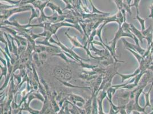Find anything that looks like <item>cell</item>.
Returning a JSON list of instances; mask_svg holds the SVG:
<instances>
[{"instance_id": "cell-1", "label": "cell", "mask_w": 153, "mask_h": 114, "mask_svg": "<svg viewBox=\"0 0 153 114\" xmlns=\"http://www.w3.org/2000/svg\"><path fill=\"white\" fill-rule=\"evenodd\" d=\"M123 41L124 42V44L126 45V46L128 47V48H130L132 50H133L135 52L138 53L139 54H140L141 56H143L146 50L142 48L141 46H138L136 45H133L131 43H129L128 42H127L126 40L123 39Z\"/></svg>"}, {"instance_id": "cell-2", "label": "cell", "mask_w": 153, "mask_h": 114, "mask_svg": "<svg viewBox=\"0 0 153 114\" xmlns=\"http://www.w3.org/2000/svg\"><path fill=\"white\" fill-rule=\"evenodd\" d=\"M130 30L139 39V41L141 42V43H143V39H146V37L143 36V34L142 33V31H140L139 30L137 29L132 23L130 24Z\"/></svg>"}, {"instance_id": "cell-3", "label": "cell", "mask_w": 153, "mask_h": 114, "mask_svg": "<svg viewBox=\"0 0 153 114\" xmlns=\"http://www.w3.org/2000/svg\"><path fill=\"white\" fill-rule=\"evenodd\" d=\"M153 87V83H152V86H151V87H150V89H149V91H148V93H145V98H146V105H145V107H148V106L150 107H152V106H151V104H150V103L149 96H150V91H151V90H152Z\"/></svg>"}, {"instance_id": "cell-4", "label": "cell", "mask_w": 153, "mask_h": 114, "mask_svg": "<svg viewBox=\"0 0 153 114\" xmlns=\"http://www.w3.org/2000/svg\"><path fill=\"white\" fill-rule=\"evenodd\" d=\"M135 19H136L138 20V21L141 24V31H143L146 29L145 27V19H143L142 18H141L139 16V14H137L136 17L135 18Z\"/></svg>"}, {"instance_id": "cell-5", "label": "cell", "mask_w": 153, "mask_h": 114, "mask_svg": "<svg viewBox=\"0 0 153 114\" xmlns=\"http://www.w3.org/2000/svg\"><path fill=\"white\" fill-rule=\"evenodd\" d=\"M153 28H152V26H150L147 29H145V30L142 31V33L143 34V36L146 37L147 36L152 34L153 33Z\"/></svg>"}, {"instance_id": "cell-6", "label": "cell", "mask_w": 153, "mask_h": 114, "mask_svg": "<svg viewBox=\"0 0 153 114\" xmlns=\"http://www.w3.org/2000/svg\"><path fill=\"white\" fill-rule=\"evenodd\" d=\"M141 0H134V3L130 5V6H135L136 9V12L137 14H139V11H138V6H139V3Z\"/></svg>"}, {"instance_id": "cell-7", "label": "cell", "mask_w": 153, "mask_h": 114, "mask_svg": "<svg viewBox=\"0 0 153 114\" xmlns=\"http://www.w3.org/2000/svg\"><path fill=\"white\" fill-rule=\"evenodd\" d=\"M150 9V14L147 17V19H152L153 21V3L149 7Z\"/></svg>"}, {"instance_id": "cell-8", "label": "cell", "mask_w": 153, "mask_h": 114, "mask_svg": "<svg viewBox=\"0 0 153 114\" xmlns=\"http://www.w3.org/2000/svg\"><path fill=\"white\" fill-rule=\"evenodd\" d=\"M150 114H153V111H152V113H150Z\"/></svg>"}]
</instances>
